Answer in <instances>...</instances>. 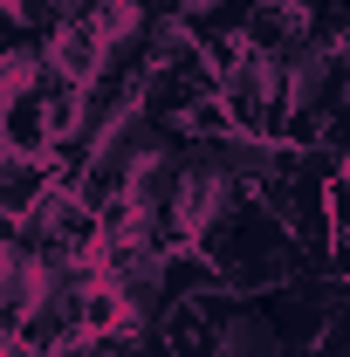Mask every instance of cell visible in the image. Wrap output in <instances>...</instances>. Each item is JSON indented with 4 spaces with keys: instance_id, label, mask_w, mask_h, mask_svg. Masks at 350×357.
<instances>
[{
    "instance_id": "obj_1",
    "label": "cell",
    "mask_w": 350,
    "mask_h": 357,
    "mask_svg": "<svg viewBox=\"0 0 350 357\" xmlns=\"http://www.w3.org/2000/svg\"><path fill=\"white\" fill-rule=\"evenodd\" d=\"M42 62L55 69V76H62V83H76V89H83L89 76L103 69V42L89 35L83 21H62V28H55V35L42 42Z\"/></svg>"
},
{
    "instance_id": "obj_2",
    "label": "cell",
    "mask_w": 350,
    "mask_h": 357,
    "mask_svg": "<svg viewBox=\"0 0 350 357\" xmlns=\"http://www.w3.org/2000/svg\"><path fill=\"white\" fill-rule=\"evenodd\" d=\"M0 151H28V158L48 151V103L42 96L14 89V96L0 103Z\"/></svg>"
},
{
    "instance_id": "obj_3",
    "label": "cell",
    "mask_w": 350,
    "mask_h": 357,
    "mask_svg": "<svg viewBox=\"0 0 350 357\" xmlns=\"http://www.w3.org/2000/svg\"><path fill=\"white\" fill-rule=\"evenodd\" d=\"M48 158H28V151H0V213L7 220H21L35 199L48 192Z\"/></svg>"
},
{
    "instance_id": "obj_4",
    "label": "cell",
    "mask_w": 350,
    "mask_h": 357,
    "mask_svg": "<svg viewBox=\"0 0 350 357\" xmlns=\"http://www.w3.org/2000/svg\"><path fill=\"white\" fill-rule=\"evenodd\" d=\"M158 289H165V303H192V296L220 289V268L199 248H165L158 255Z\"/></svg>"
},
{
    "instance_id": "obj_5",
    "label": "cell",
    "mask_w": 350,
    "mask_h": 357,
    "mask_svg": "<svg viewBox=\"0 0 350 357\" xmlns=\"http://www.w3.org/2000/svg\"><path fill=\"white\" fill-rule=\"evenodd\" d=\"M178 7H206V0H178Z\"/></svg>"
},
{
    "instance_id": "obj_6",
    "label": "cell",
    "mask_w": 350,
    "mask_h": 357,
    "mask_svg": "<svg viewBox=\"0 0 350 357\" xmlns=\"http://www.w3.org/2000/svg\"><path fill=\"white\" fill-rule=\"evenodd\" d=\"M261 7H289V0H261Z\"/></svg>"
},
{
    "instance_id": "obj_7",
    "label": "cell",
    "mask_w": 350,
    "mask_h": 357,
    "mask_svg": "<svg viewBox=\"0 0 350 357\" xmlns=\"http://www.w3.org/2000/svg\"><path fill=\"white\" fill-rule=\"evenodd\" d=\"M69 7H83V0H69Z\"/></svg>"
}]
</instances>
